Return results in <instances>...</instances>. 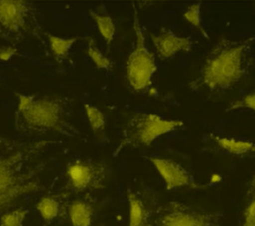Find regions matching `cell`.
<instances>
[{
	"mask_svg": "<svg viewBox=\"0 0 255 226\" xmlns=\"http://www.w3.org/2000/svg\"><path fill=\"white\" fill-rule=\"evenodd\" d=\"M128 226H155V218L160 206L156 192L150 188L128 190Z\"/></svg>",
	"mask_w": 255,
	"mask_h": 226,
	"instance_id": "obj_9",
	"label": "cell"
},
{
	"mask_svg": "<svg viewBox=\"0 0 255 226\" xmlns=\"http://www.w3.org/2000/svg\"><path fill=\"white\" fill-rule=\"evenodd\" d=\"M18 54V50L14 46H0V61L7 62Z\"/></svg>",
	"mask_w": 255,
	"mask_h": 226,
	"instance_id": "obj_23",
	"label": "cell"
},
{
	"mask_svg": "<svg viewBox=\"0 0 255 226\" xmlns=\"http://www.w3.org/2000/svg\"><path fill=\"white\" fill-rule=\"evenodd\" d=\"M90 17L93 19L96 27L102 36L103 40L107 45H110L117 33V27L114 19L109 14L106 6L104 4L98 6L96 9H91L89 11Z\"/></svg>",
	"mask_w": 255,
	"mask_h": 226,
	"instance_id": "obj_15",
	"label": "cell"
},
{
	"mask_svg": "<svg viewBox=\"0 0 255 226\" xmlns=\"http://www.w3.org/2000/svg\"><path fill=\"white\" fill-rule=\"evenodd\" d=\"M146 158L152 163L163 179L166 190L169 191L181 187H201L195 182L190 171L175 160L160 156H148Z\"/></svg>",
	"mask_w": 255,
	"mask_h": 226,
	"instance_id": "obj_10",
	"label": "cell"
},
{
	"mask_svg": "<svg viewBox=\"0 0 255 226\" xmlns=\"http://www.w3.org/2000/svg\"><path fill=\"white\" fill-rule=\"evenodd\" d=\"M210 137L216 146L226 154L239 157L255 155L254 141L219 135H211Z\"/></svg>",
	"mask_w": 255,
	"mask_h": 226,
	"instance_id": "obj_13",
	"label": "cell"
},
{
	"mask_svg": "<svg viewBox=\"0 0 255 226\" xmlns=\"http://www.w3.org/2000/svg\"><path fill=\"white\" fill-rule=\"evenodd\" d=\"M87 55L92 60L97 69L108 70L112 66L111 60L102 53V51L97 47L96 42L93 38H88L87 41Z\"/></svg>",
	"mask_w": 255,
	"mask_h": 226,
	"instance_id": "obj_19",
	"label": "cell"
},
{
	"mask_svg": "<svg viewBox=\"0 0 255 226\" xmlns=\"http://www.w3.org/2000/svg\"><path fill=\"white\" fill-rule=\"evenodd\" d=\"M54 139H14L0 135V217L22 197L41 189L43 155Z\"/></svg>",
	"mask_w": 255,
	"mask_h": 226,
	"instance_id": "obj_1",
	"label": "cell"
},
{
	"mask_svg": "<svg viewBox=\"0 0 255 226\" xmlns=\"http://www.w3.org/2000/svg\"><path fill=\"white\" fill-rule=\"evenodd\" d=\"M66 196L63 194L45 195L36 204V209L46 223H51L55 219L64 215L68 209Z\"/></svg>",
	"mask_w": 255,
	"mask_h": 226,
	"instance_id": "obj_12",
	"label": "cell"
},
{
	"mask_svg": "<svg viewBox=\"0 0 255 226\" xmlns=\"http://www.w3.org/2000/svg\"><path fill=\"white\" fill-rule=\"evenodd\" d=\"M112 168L106 160L77 158L68 163L65 171L69 190L76 193L102 189L111 175Z\"/></svg>",
	"mask_w": 255,
	"mask_h": 226,
	"instance_id": "obj_8",
	"label": "cell"
},
{
	"mask_svg": "<svg viewBox=\"0 0 255 226\" xmlns=\"http://www.w3.org/2000/svg\"><path fill=\"white\" fill-rule=\"evenodd\" d=\"M41 29L36 6L26 0H0V39L20 42Z\"/></svg>",
	"mask_w": 255,
	"mask_h": 226,
	"instance_id": "obj_6",
	"label": "cell"
},
{
	"mask_svg": "<svg viewBox=\"0 0 255 226\" xmlns=\"http://www.w3.org/2000/svg\"><path fill=\"white\" fill-rule=\"evenodd\" d=\"M14 113L16 131L26 137L57 133L76 136L79 131L69 120L71 116V100L61 96L39 94H20Z\"/></svg>",
	"mask_w": 255,
	"mask_h": 226,
	"instance_id": "obj_2",
	"label": "cell"
},
{
	"mask_svg": "<svg viewBox=\"0 0 255 226\" xmlns=\"http://www.w3.org/2000/svg\"><path fill=\"white\" fill-rule=\"evenodd\" d=\"M86 116L93 133L99 137L104 136L106 129V116L104 113L93 104L84 105Z\"/></svg>",
	"mask_w": 255,
	"mask_h": 226,
	"instance_id": "obj_17",
	"label": "cell"
},
{
	"mask_svg": "<svg viewBox=\"0 0 255 226\" xmlns=\"http://www.w3.org/2000/svg\"><path fill=\"white\" fill-rule=\"evenodd\" d=\"M29 210L24 207L11 209L0 217V226H24Z\"/></svg>",
	"mask_w": 255,
	"mask_h": 226,
	"instance_id": "obj_21",
	"label": "cell"
},
{
	"mask_svg": "<svg viewBox=\"0 0 255 226\" xmlns=\"http://www.w3.org/2000/svg\"><path fill=\"white\" fill-rule=\"evenodd\" d=\"M68 214L72 226H92L95 206L91 200L79 198L69 203Z\"/></svg>",
	"mask_w": 255,
	"mask_h": 226,
	"instance_id": "obj_14",
	"label": "cell"
},
{
	"mask_svg": "<svg viewBox=\"0 0 255 226\" xmlns=\"http://www.w3.org/2000/svg\"><path fill=\"white\" fill-rule=\"evenodd\" d=\"M241 226H255V174L247 185Z\"/></svg>",
	"mask_w": 255,
	"mask_h": 226,
	"instance_id": "obj_18",
	"label": "cell"
},
{
	"mask_svg": "<svg viewBox=\"0 0 255 226\" xmlns=\"http://www.w3.org/2000/svg\"><path fill=\"white\" fill-rule=\"evenodd\" d=\"M150 39L160 60L170 59L181 52L187 53L192 48V41L189 37L177 35L165 28L157 34L150 33Z\"/></svg>",
	"mask_w": 255,
	"mask_h": 226,
	"instance_id": "obj_11",
	"label": "cell"
},
{
	"mask_svg": "<svg viewBox=\"0 0 255 226\" xmlns=\"http://www.w3.org/2000/svg\"><path fill=\"white\" fill-rule=\"evenodd\" d=\"M48 39L50 50L57 63H63L68 60L73 45L77 42V37H59L50 33H45Z\"/></svg>",
	"mask_w": 255,
	"mask_h": 226,
	"instance_id": "obj_16",
	"label": "cell"
},
{
	"mask_svg": "<svg viewBox=\"0 0 255 226\" xmlns=\"http://www.w3.org/2000/svg\"><path fill=\"white\" fill-rule=\"evenodd\" d=\"M183 126L179 119L165 118L157 113L139 112L133 113L126 122L117 152L122 148L147 147L160 136Z\"/></svg>",
	"mask_w": 255,
	"mask_h": 226,
	"instance_id": "obj_4",
	"label": "cell"
},
{
	"mask_svg": "<svg viewBox=\"0 0 255 226\" xmlns=\"http://www.w3.org/2000/svg\"><path fill=\"white\" fill-rule=\"evenodd\" d=\"M237 109H248L255 112V91L245 95L239 100H235L228 106L226 110L232 111Z\"/></svg>",
	"mask_w": 255,
	"mask_h": 226,
	"instance_id": "obj_22",
	"label": "cell"
},
{
	"mask_svg": "<svg viewBox=\"0 0 255 226\" xmlns=\"http://www.w3.org/2000/svg\"><path fill=\"white\" fill-rule=\"evenodd\" d=\"M155 226H223L222 213L173 200L159 206Z\"/></svg>",
	"mask_w": 255,
	"mask_h": 226,
	"instance_id": "obj_7",
	"label": "cell"
},
{
	"mask_svg": "<svg viewBox=\"0 0 255 226\" xmlns=\"http://www.w3.org/2000/svg\"><path fill=\"white\" fill-rule=\"evenodd\" d=\"M254 39V36L244 40L222 38L206 56L199 77L191 86L210 92H223L234 87L247 74Z\"/></svg>",
	"mask_w": 255,
	"mask_h": 226,
	"instance_id": "obj_3",
	"label": "cell"
},
{
	"mask_svg": "<svg viewBox=\"0 0 255 226\" xmlns=\"http://www.w3.org/2000/svg\"><path fill=\"white\" fill-rule=\"evenodd\" d=\"M183 18L186 20L187 23L192 25L196 30L199 31V33L202 34V36L209 40L208 34L205 32L203 26H202V20H201V3H194L187 7V9L183 13Z\"/></svg>",
	"mask_w": 255,
	"mask_h": 226,
	"instance_id": "obj_20",
	"label": "cell"
},
{
	"mask_svg": "<svg viewBox=\"0 0 255 226\" xmlns=\"http://www.w3.org/2000/svg\"><path fill=\"white\" fill-rule=\"evenodd\" d=\"M134 44L126 62V78L130 88L142 93L152 86V79L157 71L154 54L146 45L145 35L142 30L137 12L133 14Z\"/></svg>",
	"mask_w": 255,
	"mask_h": 226,
	"instance_id": "obj_5",
	"label": "cell"
}]
</instances>
